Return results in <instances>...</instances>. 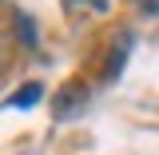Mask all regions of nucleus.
Masks as SVG:
<instances>
[{
  "mask_svg": "<svg viewBox=\"0 0 159 155\" xmlns=\"http://www.w3.org/2000/svg\"><path fill=\"white\" fill-rule=\"evenodd\" d=\"M60 96H64V99H56V116H68L76 99L84 103V96H88V88H84V84H64V92H60Z\"/></svg>",
  "mask_w": 159,
  "mask_h": 155,
  "instance_id": "f257e3e1",
  "label": "nucleus"
},
{
  "mask_svg": "<svg viewBox=\"0 0 159 155\" xmlns=\"http://www.w3.org/2000/svg\"><path fill=\"white\" fill-rule=\"evenodd\" d=\"M40 96H44V88H40V84H24V88H20V96L12 99V107H32Z\"/></svg>",
  "mask_w": 159,
  "mask_h": 155,
  "instance_id": "f03ea898",
  "label": "nucleus"
},
{
  "mask_svg": "<svg viewBox=\"0 0 159 155\" xmlns=\"http://www.w3.org/2000/svg\"><path fill=\"white\" fill-rule=\"evenodd\" d=\"M16 24H20V40L32 48V44H36V28H32V20H28V16H16Z\"/></svg>",
  "mask_w": 159,
  "mask_h": 155,
  "instance_id": "7ed1b4c3",
  "label": "nucleus"
},
{
  "mask_svg": "<svg viewBox=\"0 0 159 155\" xmlns=\"http://www.w3.org/2000/svg\"><path fill=\"white\" fill-rule=\"evenodd\" d=\"M4 72H8V52L0 48V76H4Z\"/></svg>",
  "mask_w": 159,
  "mask_h": 155,
  "instance_id": "20e7f679",
  "label": "nucleus"
}]
</instances>
